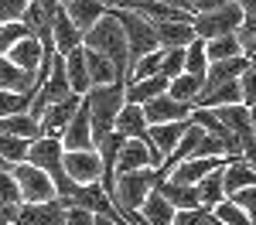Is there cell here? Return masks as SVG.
<instances>
[{
	"label": "cell",
	"instance_id": "cell-48",
	"mask_svg": "<svg viewBox=\"0 0 256 225\" xmlns=\"http://www.w3.org/2000/svg\"><path fill=\"white\" fill-rule=\"evenodd\" d=\"M160 3H168V7H178V10H188V0H160Z\"/></svg>",
	"mask_w": 256,
	"mask_h": 225
},
{
	"label": "cell",
	"instance_id": "cell-37",
	"mask_svg": "<svg viewBox=\"0 0 256 225\" xmlns=\"http://www.w3.org/2000/svg\"><path fill=\"white\" fill-rule=\"evenodd\" d=\"M184 72V48H160V68L158 75L164 79H174Z\"/></svg>",
	"mask_w": 256,
	"mask_h": 225
},
{
	"label": "cell",
	"instance_id": "cell-41",
	"mask_svg": "<svg viewBox=\"0 0 256 225\" xmlns=\"http://www.w3.org/2000/svg\"><path fill=\"white\" fill-rule=\"evenodd\" d=\"M0 205H20V191L10 171H0Z\"/></svg>",
	"mask_w": 256,
	"mask_h": 225
},
{
	"label": "cell",
	"instance_id": "cell-23",
	"mask_svg": "<svg viewBox=\"0 0 256 225\" xmlns=\"http://www.w3.org/2000/svg\"><path fill=\"white\" fill-rule=\"evenodd\" d=\"M65 79H68V89L76 92V96H82L92 82H89V72H86V48H72L68 55H65Z\"/></svg>",
	"mask_w": 256,
	"mask_h": 225
},
{
	"label": "cell",
	"instance_id": "cell-35",
	"mask_svg": "<svg viewBox=\"0 0 256 225\" xmlns=\"http://www.w3.org/2000/svg\"><path fill=\"white\" fill-rule=\"evenodd\" d=\"M208 58H205V41L195 38L192 44H184V72L188 75H205Z\"/></svg>",
	"mask_w": 256,
	"mask_h": 225
},
{
	"label": "cell",
	"instance_id": "cell-36",
	"mask_svg": "<svg viewBox=\"0 0 256 225\" xmlns=\"http://www.w3.org/2000/svg\"><path fill=\"white\" fill-rule=\"evenodd\" d=\"M28 143L31 140H24V137H7V133H0V157L14 167V164H20L28 157Z\"/></svg>",
	"mask_w": 256,
	"mask_h": 225
},
{
	"label": "cell",
	"instance_id": "cell-10",
	"mask_svg": "<svg viewBox=\"0 0 256 225\" xmlns=\"http://www.w3.org/2000/svg\"><path fill=\"white\" fill-rule=\"evenodd\" d=\"M14 225H65V205L58 198H52V202H20Z\"/></svg>",
	"mask_w": 256,
	"mask_h": 225
},
{
	"label": "cell",
	"instance_id": "cell-21",
	"mask_svg": "<svg viewBox=\"0 0 256 225\" xmlns=\"http://www.w3.org/2000/svg\"><path fill=\"white\" fill-rule=\"evenodd\" d=\"M41 55H44V44H41L34 34H28V38H20L18 44H10L4 58L10 61V65H18V68H24V72H34Z\"/></svg>",
	"mask_w": 256,
	"mask_h": 225
},
{
	"label": "cell",
	"instance_id": "cell-38",
	"mask_svg": "<svg viewBox=\"0 0 256 225\" xmlns=\"http://www.w3.org/2000/svg\"><path fill=\"white\" fill-rule=\"evenodd\" d=\"M236 82H239V99H242V106L253 109V106H256V65L242 68Z\"/></svg>",
	"mask_w": 256,
	"mask_h": 225
},
{
	"label": "cell",
	"instance_id": "cell-39",
	"mask_svg": "<svg viewBox=\"0 0 256 225\" xmlns=\"http://www.w3.org/2000/svg\"><path fill=\"white\" fill-rule=\"evenodd\" d=\"M28 102H31V96H24V92H7V89H0V116L28 113Z\"/></svg>",
	"mask_w": 256,
	"mask_h": 225
},
{
	"label": "cell",
	"instance_id": "cell-44",
	"mask_svg": "<svg viewBox=\"0 0 256 225\" xmlns=\"http://www.w3.org/2000/svg\"><path fill=\"white\" fill-rule=\"evenodd\" d=\"M226 0H188V14H205V10H216Z\"/></svg>",
	"mask_w": 256,
	"mask_h": 225
},
{
	"label": "cell",
	"instance_id": "cell-47",
	"mask_svg": "<svg viewBox=\"0 0 256 225\" xmlns=\"http://www.w3.org/2000/svg\"><path fill=\"white\" fill-rule=\"evenodd\" d=\"M92 225H126V222H123V219L116 222V219H110V215H92Z\"/></svg>",
	"mask_w": 256,
	"mask_h": 225
},
{
	"label": "cell",
	"instance_id": "cell-31",
	"mask_svg": "<svg viewBox=\"0 0 256 225\" xmlns=\"http://www.w3.org/2000/svg\"><path fill=\"white\" fill-rule=\"evenodd\" d=\"M232 55H242V51H239L236 34H218V38H208V41H205V58H208V61L232 58Z\"/></svg>",
	"mask_w": 256,
	"mask_h": 225
},
{
	"label": "cell",
	"instance_id": "cell-4",
	"mask_svg": "<svg viewBox=\"0 0 256 225\" xmlns=\"http://www.w3.org/2000/svg\"><path fill=\"white\" fill-rule=\"evenodd\" d=\"M158 184L154 178V167H137V171H120L116 178H113V195H110V202L113 208H140L144 198H147V191Z\"/></svg>",
	"mask_w": 256,
	"mask_h": 225
},
{
	"label": "cell",
	"instance_id": "cell-40",
	"mask_svg": "<svg viewBox=\"0 0 256 225\" xmlns=\"http://www.w3.org/2000/svg\"><path fill=\"white\" fill-rule=\"evenodd\" d=\"M20 38H28V27H24L20 20H7V24H0V55H7V48L18 44Z\"/></svg>",
	"mask_w": 256,
	"mask_h": 225
},
{
	"label": "cell",
	"instance_id": "cell-2",
	"mask_svg": "<svg viewBox=\"0 0 256 225\" xmlns=\"http://www.w3.org/2000/svg\"><path fill=\"white\" fill-rule=\"evenodd\" d=\"M82 48L99 51L102 58H110L113 68H116V75L126 82V41H123V31H120L113 10H106L89 31H82Z\"/></svg>",
	"mask_w": 256,
	"mask_h": 225
},
{
	"label": "cell",
	"instance_id": "cell-18",
	"mask_svg": "<svg viewBox=\"0 0 256 225\" xmlns=\"http://www.w3.org/2000/svg\"><path fill=\"white\" fill-rule=\"evenodd\" d=\"M79 44H82V31L65 17V10H62V3H58V10H55V17H52V48H55L58 55H68V51L79 48Z\"/></svg>",
	"mask_w": 256,
	"mask_h": 225
},
{
	"label": "cell",
	"instance_id": "cell-22",
	"mask_svg": "<svg viewBox=\"0 0 256 225\" xmlns=\"http://www.w3.org/2000/svg\"><path fill=\"white\" fill-rule=\"evenodd\" d=\"M0 89L7 92H24V96H34V72H24L18 65L0 55Z\"/></svg>",
	"mask_w": 256,
	"mask_h": 225
},
{
	"label": "cell",
	"instance_id": "cell-27",
	"mask_svg": "<svg viewBox=\"0 0 256 225\" xmlns=\"http://www.w3.org/2000/svg\"><path fill=\"white\" fill-rule=\"evenodd\" d=\"M154 188H158L160 195L171 202V208H174V212H178V208H195V205H198L195 184H174V181H168V178H164V181H158Z\"/></svg>",
	"mask_w": 256,
	"mask_h": 225
},
{
	"label": "cell",
	"instance_id": "cell-20",
	"mask_svg": "<svg viewBox=\"0 0 256 225\" xmlns=\"http://www.w3.org/2000/svg\"><path fill=\"white\" fill-rule=\"evenodd\" d=\"M192 120H174V123H147V140L154 143V150L160 154V161L171 154V147L178 143V137L188 130Z\"/></svg>",
	"mask_w": 256,
	"mask_h": 225
},
{
	"label": "cell",
	"instance_id": "cell-28",
	"mask_svg": "<svg viewBox=\"0 0 256 225\" xmlns=\"http://www.w3.org/2000/svg\"><path fill=\"white\" fill-rule=\"evenodd\" d=\"M86 72H89V82L92 85H106V82H123L116 75V68H113V61L102 58L99 51H89L86 48Z\"/></svg>",
	"mask_w": 256,
	"mask_h": 225
},
{
	"label": "cell",
	"instance_id": "cell-14",
	"mask_svg": "<svg viewBox=\"0 0 256 225\" xmlns=\"http://www.w3.org/2000/svg\"><path fill=\"white\" fill-rule=\"evenodd\" d=\"M62 150H92L96 143H92V130H89V113H86V106L79 99V109L72 113V120L65 123V130H62Z\"/></svg>",
	"mask_w": 256,
	"mask_h": 225
},
{
	"label": "cell",
	"instance_id": "cell-42",
	"mask_svg": "<svg viewBox=\"0 0 256 225\" xmlns=\"http://www.w3.org/2000/svg\"><path fill=\"white\" fill-rule=\"evenodd\" d=\"M229 202L239 205L246 215H256V184H250V188H239V191H232L229 195Z\"/></svg>",
	"mask_w": 256,
	"mask_h": 225
},
{
	"label": "cell",
	"instance_id": "cell-12",
	"mask_svg": "<svg viewBox=\"0 0 256 225\" xmlns=\"http://www.w3.org/2000/svg\"><path fill=\"white\" fill-rule=\"evenodd\" d=\"M140 109H144V120L147 123H174V120H188L195 102H181V99H171L168 92H160L154 99H147Z\"/></svg>",
	"mask_w": 256,
	"mask_h": 225
},
{
	"label": "cell",
	"instance_id": "cell-34",
	"mask_svg": "<svg viewBox=\"0 0 256 225\" xmlns=\"http://www.w3.org/2000/svg\"><path fill=\"white\" fill-rule=\"evenodd\" d=\"M171 225H218V219L212 215V208L195 205V208H178Z\"/></svg>",
	"mask_w": 256,
	"mask_h": 225
},
{
	"label": "cell",
	"instance_id": "cell-25",
	"mask_svg": "<svg viewBox=\"0 0 256 225\" xmlns=\"http://www.w3.org/2000/svg\"><path fill=\"white\" fill-rule=\"evenodd\" d=\"M137 212H140V215H144L150 225H171V219H174V208H171V202L160 195L158 188H150V191H147V198H144V205H140Z\"/></svg>",
	"mask_w": 256,
	"mask_h": 225
},
{
	"label": "cell",
	"instance_id": "cell-49",
	"mask_svg": "<svg viewBox=\"0 0 256 225\" xmlns=\"http://www.w3.org/2000/svg\"><path fill=\"white\" fill-rule=\"evenodd\" d=\"M99 3H106V7H123L126 0H99Z\"/></svg>",
	"mask_w": 256,
	"mask_h": 225
},
{
	"label": "cell",
	"instance_id": "cell-45",
	"mask_svg": "<svg viewBox=\"0 0 256 225\" xmlns=\"http://www.w3.org/2000/svg\"><path fill=\"white\" fill-rule=\"evenodd\" d=\"M14 215H18V205H0V225H14Z\"/></svg>",
	"mask_w": 256,
	"mask_h": 225
},
{
	"label": "cell",
	"instance_id": "cell-32",
	"mask_svg": "<svg viewBox=\"0 0 256 225\" xmlns=\"http://www.w3.org/2000/svg\"><path fill=\"white\" fill-rule=\"evenodd\" d=\"M212 215L218 219V225H253V215H246L239 205H232L229 198H222L218 205H212Z\"/></svg>",
	"mask_w": 256,
	"mask_h": 225
},
{
	"label": "cell",
	"instance_id": "cell-6",
	"mask_svg": "<svg viewBox=\"0 0 256 225\" xmlns=\"http://www.w3.org/2000/svg\"><path fill=\"white\" fill-rule=\"evenodd\" d=\"M246 17L232 0H226L222 7L216 10H205V14H192V27H195V38L208 41V38H218V34H232L239 27V20Z\"/></svg>",
	"mask_w": 256,
	"mask_h": 225
},
{
	"label": "cell",
	"instance_id": "cell-19",
	"mask_svg": "<svg viewBox=\"0 0 256 225\" xmlns=\"http://www.w3.org/2000/svg\"><path fill=\"white\" fill-rule=\"evenodd\" d=\"M113 130L120 137H130V140H147V120H144V109L137 102H123L113 120Z\"/></svg>",
	"mask_w": 256,
	"mask_h": 225
},
{
	"label": "cell",
	"instance_id": "cell-3",
	"mask_svg": "<svg viewBox=\"0 0 256 225\" xmlns=\"http://www.w3.org/2000/svg\"><path fill=\"white\" fill-rule=\"evenodd\" d=\"M110 10H113L120 31H123V41H126V72H130V65H134L140 55H147V51L158 48L154 24L147 17H140V14H134V10H126V7H110Z\"/></svg>",
	"mask_w": 256,
	"mask_h": 225
},
{
	"label": "cell",
	"instance_id": "cell-16",
	"mask_svg": "<svg viewBox=\"0 0 256 225\" xmlns=\"http://www.w3.org/2000/svg\"><path fill=\"white\" fill-rule=\"evenodd\" d=\"M154 38L158 48H184L195 41L192 20H154Z\"/></svg>",
	"mask_w": 256,
	"mask_h": 225
},
{
	"label": "cell",
	"instance_id": "cell-15",
	"mask_svg": "<svg viewBox=\"0 0 256 225\" xmlns=\"http://www.w3.org/2000/svg\"><path fill=\"white\" fill-rule=\"evenodd\" d=\"M250 184H256V171L246 157H226L222 161V191H226V198L239 188H250Z\"/></svg>",
	"mask_w": 256,
	"mask_h": 225
},
{
	"label": "cell",
	"instance_id": "cell-11",
	"mask_svg": "<svg viewBox=\"0 0 256 225\" xmlns=\"http://www.w3.org/2000/svg\"><path fill=\"white\" fill-rule=\"evenodd\" d=\"M79 99H82V96L68 92L65 99L52 102V106H44V113L38 116V137H62L65 123L72 120V113L79 109Z\"/></svg>",
	"mask_w": 256,
	"mask_h": 225
},
{
	"label": "cell",
	"instance_id": "cell-7",
	"mask_svg": "<svg viewBox=\"0 0 256 225\" xmlns=\"http://www.w3.org/2000/svg\"><path fill=\"white\" fill-rule=\"evenodd\" d=\"M10 174H14V181H18L20 202H52V198H55V184H52V178H48L41 167L20 161V164L10 167Z\"/></svg>",
	"mask_w": 256,
	"mask_h": 225
},
{
	"label": "cell",
	"instance_id": "cell-30",
	"mask_svg": "<svg viewBox=\"0 0 256 225\" xmlns=\"http://www.w3.org/2000/svg\"><path fill=\"white\" fill-rule=\"evenodd\" d=\"M198 92H202V75H188V72H181V75H174V79H168V96H171V99L195 102Z\"/></svg>",
	"mask_w": 256,
	"mask_h": 225
},
{
	"label": "cell",
	"instance_id": "cell-8",
	"mask_svg": "<svg viewBox=\"0 0 256 225\" xmlns=\"http://www.w3.org/2000/svg\"><path fill=\"white\" fill-rule=\"evenodd\" d=\"M62 174L76 184H92L102 174L96 147L92 150H62Z\"/></svg>",
	"mask_w": 256,
	"mask_h": 225
},
{
	"label": "cell",
	"instance_id": "cell-1",
	"mask_svg": "<svg viewBox=\"0 0 256 225\" xmlns=\"http://www.w3.org/2000/svg\"><path fill=\"white\" fill-rule=\"evenodd\" d=\"M82 106L89 113V130H92V143H99L116 120L120 106H123V82H106V85H89L82 92Z\"/></svg>",
	"mask_w": 256,
	"mask_h": 225
},
{
	"label": "cell",
	"instance_id": "cell-33",
	"mask_svg": "<svg viewBox=\"0 0 256 225\" xmlns=\"http://www.w3.org/2000/svg\"><path fill=\"white\" fill-rule=\"evenodd\" d=\"M232 34H236V41H239V51H242L246 58H253L256 55V14H246Z\"/></svg>",
	"mask_w": 256,
	"mask_h": 225
},
{
	"label": "cell",
	"instance_id": "cell-43",
	"mask_svg": "<svg viewBox=\"0 0 256 225\" xmlns=\"http://www.w3.org/2000/svg\"><path fill=\"white\" fill-rule=\"evenodd\" d=\"M24 7H28V0H0V24H7V20H20Z\"/></svg>",
	"mask_w": 256,
	"mask_h": 225
},
{
	"label": "cell",
	"instance_id": "cell-50",
	"mask_svg": "<svg viewBox=\"0 0 256 225\" xmlns=\"http://www.w3.org/2000/svg\"><path fill=\"white\" fill-rule=\"evenodd\" d=\"M0 171H10V164L4 161V157H0Z\"/></svg>",
	"mask_w": 256,
	"mask_h": 225
},
{
	"label": "cell",
	"instance_id": "cell-5",
	"mask_svg": "<svg viewBox=\"0 0 256 225\" xmlns=\"http://www.w3.org/2000/svg\"><path fill=\"white\" fill-rule=\"evenodd\" d=\"M212 116H216L232 137L239 140L242 147V157L253 164L256 157V143H253V109L250 106H242V102H232V106H216L212 109Z\"/></svg>",
	"mask_w": 256,
	"mask_h": 225
},
{
	"label": "cell",
	"instance_id": "cell-29",
	"mask_svg": "<svg viewBox=\"0 0 256 225\" xmlns=\"http://www.w3.org/2000/svg\"><path fill=\"white\" fill-rule=\"evenodd\" d=\"M0 133L34 140V137H38V120H34V116H28V113H10V116H0Z\"/></svg>",
	"mask_w": 256,
	"mask_h": 225
},
{
	"label": "cell",
	"instance_id": "cell-9",
	"mask_svg": "<svg viewBox=\"0 0 256 225\" xmlns=\"http://www.w3.org/2000/svg\"><path fill=\"white\" fill-rule=\"evenodd\" d=\"M24 161L41 167L52 178V184L58 181V178H65L62 174V140L58 137H34V140L28 143V157Z\"/></svg>",
	"mask_w": 256,
	"mask_h": 225
},
{
	"label": "cell",
	"instance_id": "cell-26",
	"mask_svg": "<svg viewBox=\"0 0 256 225\" xmlns=\"http://www.w3.org/2000/svg\"><path fill=\"white\" fill-rule=\"evenodd\" d=\"M222 161H226V157H222ZM195 191H198V205H202V208H212V205H218L226 198V191H222V164L212 167V171L195 184Z\"/></svg>",
	"mask_w": 256,
	"mask_h": 225
},
{
	"label": "cell",
	"instance_id": "cell-17",
	"mask_svg": "<svg viewBox=\"0 0 256 225\" xmlns=\"http://www.w3.org/2000/svg\"><path fill=\"white\" fill-rule=\"evenodd\" d=\"M58 3H62V10H65V17L72 20L79 31H89V27L110 10V7L99 3V0H58Z\"/></svg>",
	"mask_w": 256,
	"mask_h": 225
},
{
	"label": "cell",
	"instance_id": "cell-13",
	"mask_svg": "<svg viewBox=\"0 0 256 225\" xmlns=\"http://www.w3.org/2000/svg\"><path fill=\"white\" fill-rule=\"evenodd\" d=\"M250 65H253V58H246V55H232V58L208 61V68H205V75H202V92H198V96H205L208 89H216V85H222V82L239 79V72L250 68Z\"/></svg>",
	"mask_w": 256,
	"mask_h": 225
},
{
	"label": "cell",
	"instance_id": "cell-46",
	"mask_svg": "<svg viewBox=\"0 0 256 225\" xmlns=\"http://www.w3.org/2000/svg\"><path fill=\"white\" fill-rule=\"evenodd\" d=\"M232 3H236L242 14H256V0H232Z\"/></svg>",
	"mask_w": 256,
	"mask_h": 225
},
{
	"label": "cell",
	"instance_id": "cell-24",
	"mask_svg": "<svg viewBox=\"0 0 256 225\" xmlns=\"http://www.w3.org/2000/svg\"><path fill=\"white\" fill-rule=\"evenodd\" d=\"M160 92H168V79H164V75H147V79H140V82L123 85V102L144 106L147 99H154V96H160Z\"/></svg>",
	"mask_w": 256,
	"mask_h": 225
}]
</instances>
